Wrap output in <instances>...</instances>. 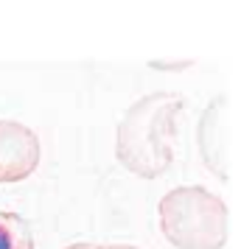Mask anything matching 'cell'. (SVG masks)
<instances>
[{"label":"cell","mask_w":241,"mask_h":249,"mask_svg":"<svg viewBox=\"0 0 241 249\" xmlns=\"http://www.w3.org/2000/svg\"><path fill=\"white\" fill-rule=\"evenodd\" d=\"M110 249H138V247H129V244H110Z\"/></svg>","instance_id":"7"},{"label":"cell","mask_w":241,"mask_h":249,"mask_svg":"<svg viewBox=\"0 0 241 249\" xmlns=\"http://www.w3.org/2000/svg\"><path fill=\"white\" fill-rule=\"evenodd\" d=\"M224 109H227V98L219 95L207 104V109L202 112L199 129H196V143H199V154L202 162L207 165L210 174H216L219 179H227V121H224Z\"/></svg>","instance_id":"4"},{"label":"cell","mask_w":241,"mask_h":249,"mask_svg":"<svg viewBox=\"0 0 241 249\" xmlns=\"http://www.w3.org/2000/svg\"><path fill=\"white\" fill-rule=\"evenodd\" d=\"M0 249H34V235L23 215L0 210Z\"/></svg>","instance_id":"5"},{"label":"cell","mask_w":241,"mask_h":249,"mask_svg":"<svg viewBox=\"0 0 241 249\" xmlns=\"http://www.w3.org/2000/svg\"><path fill=\"white\" fill-rule=\"evenodd\" d=\"M65 249H110V247H101V244H70Z\"/></svg>","instance_id":"6"},{"label":"cell","mask_w":241,"mask_h":249,"mask_svg":"<svg viewBox=\"0 0 241 249\" xmlns=\"http://www.w3.org/2000/svg\"><path fill=\"white\" fill-rule=\"evenodd\" d=\"M42 160L39 137L20 121H0V182H23Z\"/></svg>","instance_id":"3"},{"label":"cell","mask_w":241,"mask_h":249,"mask_svg":"<svg viewBox=\"0 0 241 249\" xmlns=\"http://www.w3.org/2000/svg\"><path fill=\"white\" fill-rule=\"evenodd\" d=\"M185 98L180 92H149L129 107L115 135V157L143 179H157L174 162Z\"/></svg>","instance_id":"1"},{"label":"cell","mask_w":241,"mask_h":249,"mask_svg":"<svg viewBox=\"0 0 241 249\" xmlns=\"http://www.w3.org/2000/svg\"><path fill=\"white\" fill-rule=\"evenodd\" d=\"M163 238L174 249H224L227 204L202 185H180L157 204Z\"/></svg>","instance_id":"2"}]
</instances>
